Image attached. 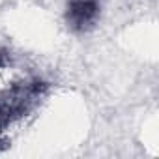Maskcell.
<instances>
[{
	"mask_svg": "<svg viewBox=\"0 0 159 159\" xmlns=\"http://www.w3.org/2000/svg\"><path fill=\"white\" fill-rule=\"evenodd\" d=\"M99 11V0H69L66 21L69 28H73L75 32H86L98 23Z\"/></svg>",
	"mask_w": 159,
	"mask_h": 159,
	"instance_id": "6da1fadb",
	"label": "cell"
},
{
	"mask_svg": "<svg viewBox=\"0 0 159 159\" xmlns=\"http://www.w3.org/2000/svg\"><path fill=\"white\" fill-rule=\"evenodd\" d=\"M6 125H8V120L4 118L2 111H0V148L4 146V129H6Z\"/></svg>",
	"mask_w": 159,
	"mask_h": 159,
	"instance_id": "7a4b0ae2",
	"label": "cell"
},
{
	"mask_svg": "<svg viewBox=\"0 0 159 159\" xmlns=\"http://www.w3.org/2000/svg\"><path fill=\"white\" fill-rule=\"evenodd\" d=\"M6 66H8V54L0 52V69H2V67H6Z\"/></svg>",
	"mask_w": 159,
	"mask_h": 159,
	"instance_id": "3957f363",
	"label": "cell"
}]
</instances>
